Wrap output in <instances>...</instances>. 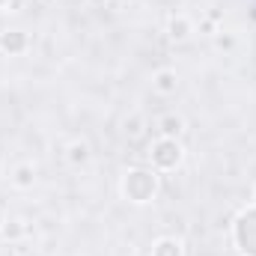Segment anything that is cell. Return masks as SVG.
<instances>
[{"instance_id":"9c48e42d","label":"cell","mask_w":256,"mask_h":256,"mask_svg":"<svg viewBox=\"0 0 256 256\" xmlns=\"http://www.w3.org/2000/svg\"><path fill=\"white\" fill-rule=\"evenodd\" d=\"M12 185L15 188H33L36 185V170H33V164H21V167H15V173H12Z\"/></svg>"},{"instance_id":"7a4b0ae2","label":"cell","mask_w":256,"mask_h":256,"mask_svg":"<svg viewBox=\"0 0 256 256\" xmlns=\"http://www.w3.org/2000/svg\"><path fill=\"white\" fill-rule=\"evenodd\" d=\"M182 155H185V149H182V143H179L176 137H158V140L149 146V161H152V167L161 170V173L176 170V167L182 164Z\"/></svg>"},{"instance_id":"ba28073f","label":"cell","mask_w":256,"mask_h":256,"mask_svg":"<svg viewBox=\"0 0 256 256\" xmlns=\"http://www.w3.org/2000/svg\"><path fill=\"white\" fill-rule=\"evenodd\" d=\"M191 21L185 18V15H176V18H170V24H167V33H170V39H176V42H185L188 36H191Z\"/></svg>"},{"instance_id":"7c38bea8","label":"cell","mask_w":256,"mask_h":256,"mask_svg":"<svg viewBox=\"0 0 256 256\" xmlns=\"http://www.w3.org/2000/svg\"><path fill=\"white\" fill-rule=\"evenodd\" d=\"M214 48H218V51H232V48H236V36L218 30V33H214Z\"/></svg>"},{"instance_id":"5b68a950","label":"cell","mask_w":256,"mask_h":256,"mask_svg":"<svg viewBox=\"0 0 256 256\" xmlns=\"http://www.w3.org/2000/svg\"><path fill=\"white\" fill-rule=\"evenodd\" d=\"M152 86H155V92H161V96H173V92L179 90V74H176L173 68H161V72H155Z\"/></svg>"},{"instance_id":"3957f363","label":"cell","mask_w":256,"mask_h":256,"mask_svg":"<svg viewBox=\"0 0 256 256\" xmlns=\"http://www.w3.org/2000/svg\"><path fill=\"white\" fill-rule=\"evenodd\" d=\"M232 238H236V248L244 256H256V206L244 208L236 224H232Z\"/></svg>"},{"instance_id":"52a82bcc","label":"cell","mask_w":256,"mask_h":256,"mask_svg":"<svg viewBox=\"0 0 256 256\" xmlns=\"http://www.w3.org/2000/svg\"><path fill=\"white\" fill-rule=\"evenodd\" d=\"M152 256H182V242L173 236H164L152 244Z\"/></svg>"},{"instance_id":"5bb4252c","label":"cell","mask_w":256,"mask_h":256,"mask_svg":"<svg viewBox=\"0 0 256 256\" xmlns=\"http://www.w3.org/2000/svg\"><path fill=\"white\" fill-rule=\"evenodd\" d=\"M3 224H6V214H3V208H0V226H3Z\"/></svg>"},{"instance_id":"277c9868","label":"cell","mask_w":256,"mask_h":256,"mask_svg":"<svg viewBox=\"0 0 256 256\" xmlns=\"http://www.w3.org/2000/svg\"><path fill=\"white\" fill-rule=\"evenodd\" d=\"M27 45H30V39H27V33H24V30H6V33H0V51H3V54H9V57L24 54V51H27Z\"/></svg>"},{"instance_id":"8fae6325","label":"cell","mask_w":256,"mask_h":256,"mask_svg":"<svg viewBox=\"0 0 256 256\" xmlns=\"http://www.w3.org/2000/svg\"><path fill=\"white\" fill-rule=\"evenodd\" d=\"M24 232H27V226H24L21 220H6V224L0 226V236H3V238H12V242L21 238Z\"/></svg>"},{"instance_id":"30bf717a","label":"cell","mask_w":256,"mask_h":256,"mask_svg":"<svg viewBox=\"0 0 256 256\" xmlns=\"http://www.w3.org/2000/svg\"><path fill=\"white\" fill-rule=\"evenodd\" d=\"M68 161H72L74 167L86 164V161H90V146H86L84 140H74V143L68 146Z\"/></svg>"},{"instance_id":"8992f818","label":"cell","mask_w":256,"mask_h":256,"mask_svg":"<svg viewBox=\"0 0 256 256\" xmlns=\"http://www.w3.org/2000/svg\"><path fill=\"white\" fill-rule=\"evenodd\" d=\"M158 131H161V137H176L179 140V134L185 131V120L179 114H164L158 120Z\"/></svg>"},{"instance_id":"9a60e30c","label":"cell","mask_w":256,"mask_h":256,"mask_svg":"<svg viewBox=\"0 0 256 256\" xmlns=\"http://www.w3.org/2000/svg\"><path fill=\"white\" fill-rule=\"evenodd\" d=\"M9 3H12V0H0V9H3V6H9Z\"/></svg>"},{"instance_id":"4fadbf2b","label":"cell","mask_w":256,"mask_h":256,"mask_svg":"<svg viewBox=\"0 0 256 256\" xmlns=\"http://www.w3.org/2000/svg\"><path fill=\"white\" fill-rule=\"evenodd\" d=\"M126 126H131L128 131H131V137H137L140 134V120H131V122H126Z\"/></svg>"},{"instance_id":"2e32d148","label":"cell","mask_w":256,"mask_h":256,"mask_svg":"<svg viewBox=\"0 0 256 256\" xmlns=\"http://www.w3.org/2000/svg\"><path fill=\"white\" fill-rule=\"evenodd\" d=\"M42 3H54V0H42Z\"/></svg>"},{"instance_id":"6da1fadb","label":"cell","mask_w":256,"mask_h":256,"mask_svg":"<svg viewBox=\"0 0 256 256\" xmlns=\"http://www.w3.org/2000/svg\"><path fill=\"white\" fill-rule=\"evenodd\" d=\"M155 194H158V176H155V170L137 167V170H128L126 173V179H122V196H126L128 202L143 206Z\"/></svg>"},{"instance_id":"e0dca14e","label":"cell","mask_w":256,"mask_h":256,"mask_svg":"<svg viewBox=\"0 0 256 256\" xmlns=\"http://www.w3.org/2000/svg\"><path fill=\"white\" fill-rule=\"evenodd\" d=\"M254 200H256V188H254Z\"/></svg>"}]
</instances>
